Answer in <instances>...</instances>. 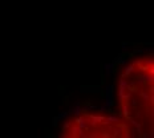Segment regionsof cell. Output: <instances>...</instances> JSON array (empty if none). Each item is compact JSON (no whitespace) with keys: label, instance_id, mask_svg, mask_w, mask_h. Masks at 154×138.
Returning <instances> with one entry per match:
<instances>
[{"label":"cell","instance_id":"obj_1","mask_svg":"<svg viewBox=\"0 0 154 138\" xmlns=\"http://www.w3.org/2000/svg\"><path fill=\"white\" fill-rule=\"evenodd\" d=\"M152 49H140L122 60L114 82L116 113L130 126L137 138H153Z\"/></svg>","mask_w":154,"mask_h":138},{"label":"cell","instance_id":"obj_2","mask_svg":"<svg viewBox=\"0 0 154 138\" xmlns=\"http://www.w3.org/2000/svg\"><path fill=\"white\" fill-rule=\"evenodd\" d=\"M56 138H137L114 110L82 109L66 115Z\"/></svg>","mask_w":154,"mask_h":138}]
</instances>
